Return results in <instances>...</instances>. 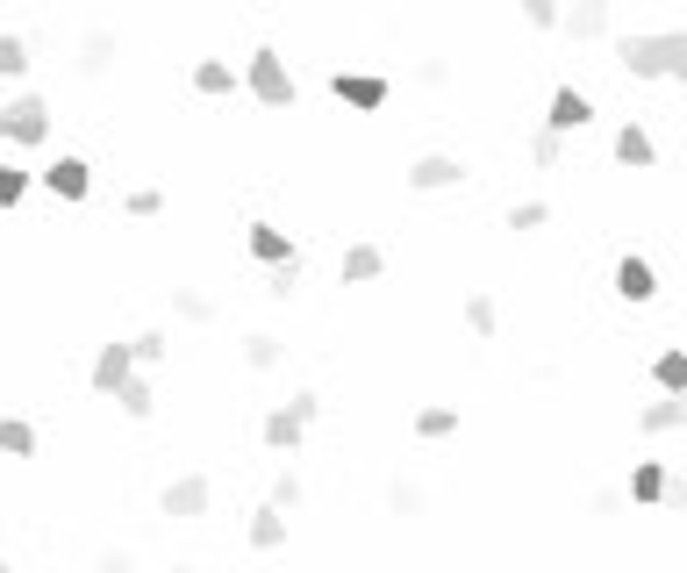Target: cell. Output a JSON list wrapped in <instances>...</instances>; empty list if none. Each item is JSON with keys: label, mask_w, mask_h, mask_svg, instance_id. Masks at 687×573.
<instances>
[{"label": "cell", "mask_w": 687, "mask_h": 573, "mask_svg": "<svg viewBox=\"0 0 687 573\" xmlns=\"http://www.w3.org/2000/svg\"><path fill=\"white\" fill-rule=\"evenodd\" d=\"M616 65L631 80H680L687 86V29H637L616 37Z\"/></svg>", "instance_id": "1"}, {"label": "cell", "mask_w": 687, "mask_h": 573, "mask_svg": "<svg viewBox=\"0 0 687 573\" xmlns=\"http://www.w3.org/2000/svg\"><path fill=\"white\" fill-rule=\"evenodd\" d=\"M243 86H251V101H266V108H294L301 101L294 72H287V58L272 51V43H258V51L243 58Z\"/></svg>", "instance_id": "2"}, {"label": "cell", "mask_w": 687, "mask_h": 573, "mask_svg": "<svg viewBox=\"0 0 687 573\" xmlns=\"http://www.w3.org/2000/svg\"><path fill=\"white\" fill-rule=\"evenodd\" d=\"M43 137H51V101H43V94H14L8 101V144H43Z\"/></svg>", "instance_id": "3"}, {"label": "cell", "mask_w": 687, "mask_h": 573, "mask_svg": "<svg viewBox=\"0 0 687 573\" xmlns=\"http://www.w3.org/2000/svg\"><path fill=\"white\" fill-rule=\"evenodd\" d=\"M136 373H144V366H136L129 344H101V352H94V373H86V381H94V395H115V402H122V387H129Z\"/></svg>", "instance_id": "4"}, {"label": "cell", "mask_w": 687, "mask_h": 573, "mask_svg": "<svg viewBox=\"0 0 687 573\" xmlns=\"http://www.w3.org/2000/svg\"><path fill=\"white\" fill-rule=\"evenodd\" d=\"M208 494H216V488H208L201 473H179V480H165L158 509H165L173 523H194V517H208Z\"/></svg>", "instance_id": "5"}, {"label": "cell", "mask_w": 687, "mask_h": 573, "mask_svg": "<svg viewBox=\"0 0 687 573\" xmlns=\"http://www.w3.org/2000/svg\"><path fill=\"white\" fill-rule=\"evenodd\" d=\"M115 51H122V37H115V29H86V37L72 43V72H80V80H108Z\"/></svg>", "instance_id": "6"}, {"label": "cell", "mask_w": 687, "mask_h": 573, "mask_svg": "<svg viewBox=\"0 0 687 573\" xmlns=\"http://www.w3.org/2000/svg\"><path fill=\"white\" fill-rule=\"evenodd\" d=\"M330 94H337L344 108H365V115H373V108H387L394 86L379 80V72H337V80H330Z\"/></svg>", "instance_id": "7"}, {"label": "cell", "mask_w": 687, "mask_h": 573, "mask_svg": "<svg viewBox=\"0 0 687 573\" xmlns=\"http://www.w3.org/2000/svg\"><path fill=\"white\" fill-rule=\"evenodd\" d=\"M43 187H51L58 201H86V194H94V165L86 158H51L43 165Z\"/></svg>", "instance_id": "8"}, {"label": "cell", "mask_w": 687, "mask_h": 573, "mask_svg": "<svg viewBox=\"0 0 687 573\" xmlns=\"http://www.w3.org/2000/svg\"><path fill=\"white\" fill-rule=\"evenodd\" d=\"M458 179H466V165L445 158V150H423V158L408 165V187L416 194H445V187H458Z\"/></svg>", "instance_id": "9"}, {"label": "cell", "mask_w": 687, "mask_h": 573, "mask_svg": "<svg viewBox=\"0 0 687 573\" xmlns=\"http://www.w3.org/2000/svg\"><path fill=\"white\" fill-rule=\"evenodd\" d=\"M594 123V101L580 94V86H559L552 94V115H544V129H552V137H573V129H587Z\"/></svg>", "instance_id": "10"}, {"label": "cell", "mask_w": 687, "mask_h": 573, "mask_svg": "<svg viewBox=\"0 0 687 573\" xmlns=\"http://www.w3.org/2000/svg\"><path fill=\"white\" fill-rule=\"evenodd\" d=\"M616 294L623 301H637V309H645V301H659V273H652V259H616Z\"/></svg>", "instance_id": "11"}, {"label": "cell", "mask_w": 687, "mask_h": 573, "mask_svg": "<svg viewBox=\"0 0 687 573\" xmlns=\"http://www.w3.org/2000/svg\"><path fill=\"white\" fill-rule=\"evenodd\" d=\"M251 259L272 273V265H301V251H294V237H287V230H272V222H251Z\"/></svg>", "instance_id": "12"}, {"label": "cell", "mask_w": 687, "mask_h": 573, "mask_svg": "<svg viewBox=\"0 0 687 573\" xmlns=\"http://www.w3.org/2000/svg\"><path fill=\"white\" fill-rule=\"evenodd\" d=\"M637 430H645V437H666V430H687V395H666V402H645V409H637Z\"/></svg>", "instance_id": "13"}, {"label": "cell", "mask_w": 687, "mask_h": 573, "mask_svg": "<svg viewBox=\"0 0 687 573\" xmlns=\"http://www.w3.org/2000/svg\"><path fill=\"white\" fill-rule=\"evenodd\" d=\"M616 29V14L602 8V0H580V8H566V37L573 43H594V37H608Z\"/></svg>", "instance_id": "14"}, {"label": "cell", "mask_w": 687, "mask_h": 573, "mask_svg": "<svg viewBox=\"0 0 687 573\" xmlns=\"http://www.w3.org/2000/svg\"><path fill=\"white\" fill-rule=\"evenodd\" d=\"M616 158L631 165V173L659 165V144H652V129H645V123H623V129H616Z\"/></svg>", "instance_id": "15"}, {"label": "cell", "mask_w": 687, "mask_h": 573, "mask_svg": "<svg viewBox=\"0 0 687 573\" xmlns=\"http://www.w3.org/2000/svg\"><path fill=\"white\" fill-rule=\"evenodd\" d=\"M623 494H631V502H666V494H674V480H666L659 459H637V466H631V488H623Z\"/></svg>", "instance_id": "16"}, {"label": "cell", "mask_w": 687, "mask_h": 573, "mask_svg": "<svg viewBox=\"0 0 687 573\" xmlns=\"http://www.w3.org/2000/svg\"><path fill=\"white\" fill-rule=\"evenodd\" d=\"M258 437H266L272 451H301V437H309V424H301L294 409H272L266 424H258Z\"/></svg>", "instance_id": "17"}, {"label": "cell", "mask_w": 687, "mask_h": 573, "mask_svg": "<svg viewBox=\"0 0 687 573\" xmlns=\"http://www.w3.org/2000/svg\"><path fill=\"white\" fill-rule=\"evenodd\" d=\"M287 545V509H251V552H280Z\"/></svg>", "instance_id": "18"}, {"label": "cell", "mask_w": 687, "mask_h": 573, "mask_svg": "<svg viewBox=\"0 0 687 573\" xmlns=\"http://www.w3.org/2000/svg\"><path fill=\"white\" fill-rule=\"evenodd\" d=\"M337 273H344V286H351V280L365 286V280H379V273H387V251H379V244H351Z\"/></svg>", "instance_id": "19"}, {"label": "cell", "mask_w": 687, "mask_h": 573, "mask_svg": "<svg viewBox=\"0 0 687 573\" xmlns=\"http://www.w3.org/2000/svg\"><path fill=\"white\" fill-rule=\"evenodd\" d=\"M194 94H208V101L237 94V65H222V58H201V65H194Z\"/></svg>", "instance_id": "20"}, {"label": "cell", "mask_w": 687, "mask_h": 573, "mask_svg": "<svg viewBox=\"0 0 687 573\" xmlns=\"http://www.w3.org/2000/svg\"><path fill=\"white\" fill-rule=\"evenodd\" d=\"M652 387H659V395H687V352H680V344L652 358Z\"/></svg>", "instance_id": "21"}, {"label": "cell", "mask_w": 687, "mask_h": 573, "mask_svg": "<svg viewBox=\"0 0 687 573\" xmlns=\"http://www.w3.org/2000/svg\"><path fill=\"white\" fill-rule=\"evenodd\" d=\"M29 65H37V43H29L22 29H8V37H0V72H8V80H29Z\"/></svg>", "instance_id": "22"}, {"label": "cell", "mask_w": 687, "mask_h": 573, "mask_svg": "<svg viewBox=\"0 0 687 573\" xmlns=\"http://www.w3.org/2000/svg\"><path fill=\"white\" fill-rule=\"evenodd\" d=\"M280 358H287V344L272 337V330H251V337H243V366H251V373H272Z\"/></svg>", "instance_id": "23"}, {"label": "cell", "mask_w": 687, "mask_h": 573, "mask_svg": "<svg viewBox=\"0 0 687 573\" xmlns=\"http://www.w3.org/2000/svg\"><path fill=\"white\" fill-rule=\"evenodd\" d=\"M173 309H179V315H187V323H201V330H208V323H216V315H222V309H216V301H208V294H201V286H173Z\"/></svg>", "instance_id": "24"}, {"label": "cell", "mask_w": 687, "mask_h": 573, "mask_svg": "<svg viewBox=\"0 0 687 573\" xmlns=\"http://www.w3.org/2000/svg\"><path fill=\"white\" fill-rule=\"evenodd\" d=\"M387 509H394V517H423L430 502H423V488H416L408 473H394V480H387Z\"/></svg>", "instance_id": "25"}, {"label": "cell", "mask_w": 687, "mask_h": 573, "mask_svg": "<svg viewBox=\"0 0 687 573\" xmlns=\"http://www.w3.org/2000/svg\"><path fill=\"white\" fill-rule=\"evenodd\" d=\"M150 409H158V395H150V381L136 373V381L122 387V416H129V424H150Z\"/></svg>", "instance_id": "26"}, {"label": "cell", "mask_w": 687, "mask_h": 573, "mask_svg": "<svg viewBox=\"0 0 687 573\" xmlns=\"http://www.w3.org/2000/svg\"><path fill=\"white\" fill-rule=\"evenodd\" d=\"M466 323H472V337H495V323H501L495 294H466Z\"/></svg>", "instance_id": "27"}, {"label": "cell", "mask_w": 687, "mask_h": 573, "mask_svg": "<svg viewBox=\"0 0 687 573\" xmlns=\"http://www.w3.org/2000/svg\"><path fill=\"white\" fill-rule=\"evenodd\" d=\"M0 445H8L14 459H37V424H29V416H8V430H0Z\"/></svg>", "instance_id": "28"}, {"label": "cell", "mask_w": 687, "mask_h": 573, "mask_svg": "<svg viewBox=\"0 0 687 573\" xmlns=\"http://www.w3.org/2000/svg\"><path fill=\"white\" fill-rule=\"evenodd\" d=\"M458 430V409H416V437L423 445H437V437H451Z\"/></svg>", "instance_id": "29"}, {"label": "cell", "mask_w": 687, "mask_h": 573, "mask_svg": "<svg viewBox=\"0 0 687 573\" xmlns=\"http://www.w3.org/2000/svg\"><path fill=\"white\" fill-rule=\"evenodd\" d=\"M37 179H43V173H29V165H8V173H0V208H14L29 187H37Z\"/></svg>", "instance_id": "30"}, {"label": "cell", "mask_w": 687, "mask_h": 573, "mask_svg": "<svg viewBox=\"0 0 687 573\" xmlns=\"http://www.w3.org/2000/svg\"><path fill=\"white\" fill-rule=\"evenodd\" d=\"M309 502V488H301V473L287 466V473H272V509H301Z\"/></svg>", "instance_id": "31"}, {"label": "cell", "mask_w": 687, "mask_h": 573, "mask_svg": "<svg viewBox=\"0 0 687 573\" xmlns=\"http://www.w3.org/2000/svg\"><path fill=\"white\" fill-rule=\"evenodd\" d=\"M122 208H129L136 222H150V216H165V194L158 187H129V194H122Z\"/></svg>", "instance_id": "32"}, {"label": "cell", "mask_w": 687, "mask_h": 573, "mask_svg": "<svg viewBox=\"0 0 687 573\" xmlns=\"http://www.w3.org/2000/svg\"><path fill=\"white\" fill-rule=\"evenodd\" d=\"M129 352H136V366H158V358L173 352V344H165V330H136V337H129Z\"/></svg>", "instance_id": "33"}, {"label": "cell", "mask_w": 687, "mask_h": 573, "mask_svg": "<svg viewBox=\"0 0 687 573\" xmlns=\"http://www.w3.org/2000/svg\"><path fill=\"white\" fill-rule=\"evenodd\" d=\"M523 22L530 29H566V8H552V0H523Z\"/></svg>", "instance_id": "34"}, {"label": "cell", "mask_w": 687, "mask_h": 573, "mask_svg": "<svg viewBox=\"0 0 687 573\" xmlns=\"http://www.w3.org/2000/svg\"><path fill=\"white\" fill-rule=\"evenodd\" d=\"M544 222H552V208H544V201H516L509 208V230H544Z\"/></svg>", "instance_id": "35"}, {"label": "cell", "mask_w": 687, "mask_h": 573, "mask_svg": "<svg viewBox=\"0 0 687 573\" xmlns=\"http://www.w3.org/2000/svg\"><path fill=\"white\" fill-rule=\"evenodd\" d=\"M559 158H566V137L538 129V137H530V165H559Z\"/></svg>", "instance_id": "36"}, {"label": "cell", "mask_w": 687, "mask_h": 573, "mask_svg": "<svg viewBox=\"0 0 687 573\" xmlns=\"http://www.w3.org/2000/svg\"><path fill=\"white\" fill-rule=\"evenodd\" d=\"M294 286H301V265H272V273H266V294L272 301H294Z\"/></svg>", "instance_id": "37"}, {"label": "cell", "mask_w": 687, "mask_h": 573, "mask_svg": "<svg viewBox=\"0 0 687 573\" xmlns=\"http://www.w3.org/2000/svg\"><path fill=\"white\" fill-rule=\"evenodd\" d=\"M416 86H451V65L445 58H416Z\"/></svg>", "instance_id": "38"}, {"label": "cell", "mask_w": 687, "mask_h": 573, "mask_svg": "<svg viewBox=\"0 0 687 573\" xmlns=\"http://www.w3.org/2000/svg\"><path fill=\"white\" fill-rule=\"evenodd\" d=\"M287 409H294V416H301V424H315V416H323V395H315V387H301V395H294V402H287Z\"/></svg>", "instance_id": "39"}, {"label": "cell", "mask_w": 687, "mask_h": 573, "mask_svg": "<svg viewBox=\"0 0 687 573\" xmlns=\"http://www.w3.org/2000/svg\"><path fill=\"white\" fill-rule=\"evenodd\" d=\"M94 573H136V560H129V552H122V545H108V552H101V560H94Z\"/></svg>", "instance_id": "40"}, {"label": "cell", "mask_w": 687, "mask_h": 573, "mask_svg": "<svg viewBox=\"0 0 687 573\" xmlns=\"http://www.w3.org/2000/svg\"><path fill=\"white\" fill-rule=\"evenodd\" d=\"M173 573H201V566H173Z\"/></svg>", "instance_id": "41"}]
</instances>
